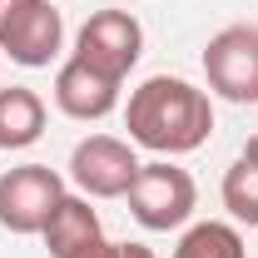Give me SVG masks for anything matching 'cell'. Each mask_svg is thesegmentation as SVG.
<instances>
[{
    "mask_svg": "<svg viewBox=\"0 0 258 258\" xmlns=\"http://www.w3.org/2000/svg\"><path fill=\"white\" fill-rule=\"evenodd\" d=\"M60 40H64V20L50 0H25L10 25L0 30V55H10L15 64L25 70H45V64L60 55Z\"/></svg>",
    "mask_w": 258,
    "mask_h": 258,
    "instance_id": "7",
    "label": "cell"
},
{
    "mask_svg": "<svg viewBox=\"0 0 258 258\" xmlns=\"http://www.w3.org/2000/svg\"><path fill=\"white\" fill-rule=\"evenodd\" d=\"M70 258H119V243H109V238H104V233H99L95 243H85V248H80V253H70Z\"/></svg>",
    "mask_w": 258,
    "mask_h": 258,
    "instance_id": "13",
    "label": "cell"
},
{
    "mask_svg": "<svg viewBox=\"0 0 258 258\" xmlns=\"http://www.w3.org/2000/svg\"><path fill=\"white\" fill-rule=\"evenodd\" d=\"M209 90L228 104H258V25H228L204 50Z\"/></svg>",
    "mask_w": 258,
    "mask_h": 258,
    "instance_id": "5",
    "label": "cell"
},
{
    "mask_svg": "<svg viewBox=\"0 0 258 258\" xmlns=\"http://www.w3.org/2000/svg\"><path fill=\"white\" fill-rule=\"evenodd\" d=\"M55 104H60V114L70 119H104L114 104H119V80H109V75H99L90 70L85 60H70L60 64V75H55Z\"/></svg>",
    "mask_w": 258,
    "mask_h": 258,
    "instance_id": "8",
    "label": "cell"
},
{
    "mask_svg": "<svg viewBox=\"0 0 258 258\" xmlns=\"http://www.w3.org/2000/svg\"><path fill=\"white\" fill-rule=\"evenodd\" d=\"M174 258H243V233L224 219H204V224L184 228Z\"/></svg>",
    "mask_w": 258,
    "mask_h": 258,
    "instance_id": "11",
    "label": "cell"
},
{
    "mask_svg": "<svg viewBox=\"0 0 258 258\" xmlns=\"http://www.w3.org/2000/svg\"><path fill=\"white\" fill-rule=\"evenodd\" d=\"M139 55H144V30L129 10H95L75 35V60H85L90 70L119 80V85L139 64Z\"/></svg>",
    "mask_w": 258,
    "mask_h": 258,
    "instance_id": "3",
    "label": "cell"
},
{
    "mask_svg": "<svg viewBox=\"0 0 258 258\" xmlns=\"http://www.w3.org/2000/svg\"><path fill=\"white\" fill-rule=\"evenodd\" d=\"M134 174H139V159L114 134H90L70 154V179L80 184L85 199H124Z\"/></svg>",
    "mask_w": 258,
    "mask_h": 258,
    "instance_id": "6",
    "label": "cell"
},
{
    "mask_svg": "<svg viewBox=\"0 0 258 258\" xmlns=\"http://www.w3.org/2000/svg\"><path fill=\"white\" fill-rule=\"evenodd\" d=\"M224 209L233 214V224L258 228V159L238 154L224 174Z\"/></svg>",
    "mask_w": 258,
    "mask_h": 258,
    "instance_id": "12",
    "label": "cell"
},
{
    "mask_svg": "<svg viewBox=\"0 0 258 258\" xmlns=\"http://www.w3.org/2000/svg\"><path fill=\"white\" fill-rule=\"evenodd\" d=\"M129 214L149 233H169V228H184L199 209V189H194V174L179 164H139L134 184H129Z\"/></svg>",
    "mask_w": 258,
    "mask_h": 258,
    "instance_id": "2",
    "label": "cell"
},
{
    "mask_svg": "<svg viewBox=\"0 0 258 258\" xmlns=\"http://www.w3.org/2000/svg\"><path fill=\"white\" fill-rule=\"evenodd\" d=\"M64 199V179L50 164H20L0 174V228L10 233H40L50 224L55 204Z\"/></svg>",
    "mask_w": 258,
    "mask_h": 258,
    "instance_id": "4",
    "label": "cell"
},
{
    "mask_svg": "<svg viewBox=\"0 0 258 258\" xmlns=\"http://www.w3.org/2000/svg\"><path fill=\"white\" fill-rule=\"evenodd\" d=\"M40 238H45L50 258H70V253H80L85 243L99 238V214L90 209L85 194H64L55 204V214H50V224L40 228Z\"/></svg>",
    "mask_w": 258,
    "mask_h": 258,
    "instance_id": "9",
    "label": "cell"
},
{
    "mask_svg": "<svg viewBox=\"0 0 258 258\" xmlns=\"http://www.w3.org/2000/svg\"><path fill=\"white\" fill-rule=\"evenodd\" d=\"M129 144H144L154 154H194L214 134V104L209 90H199L179 75H149L124 104Z\"/></svg>",
    "mask_w": 258,
    "mask_h": 258,
    "instance_id": "1",
    "label": "cell"
},
{
    "mask_svg": "<svg viewBox=\"0 0 258 258\" xmlns=\"http://www.w3.org/2000/svg\"><path fill=\"white\" fill-rule=\"evenodd\" d=\"M40 134H45V99L25 85L0 90V149H30Z\"/></svg>",
    "mask_w": 258,
    "mask_h": 258,
    "instance_id": "10",
    "label": "cell"
},
{
    "mask_svg": "<svg viewBox=\"0 0 258 258\" xmlns=\"http://www.w3.org/2000/svg\"><path fill=\"white\" fill-rule=\"evenodd\" d=\"M119 258H154V248H144V243H119Z\"/></svg>",
    "mask_w": 258,
    "mask_h": 258,
    "instance_id": "14",
    "label": "cell"
},
{
    "mask_svg": "<svg viewBox=\"0 0 258 258\" xmlns=\"http://www.w3.org/2000/svg\"><path fill=\"white\" fill-rule=\"evenodd\" d=\"M243 154H248V159H258V134L248 139V144H243Z\"/></svg>",
    "mask_w": 258,
    "mask_h": 258,
    "instance_id": "15",
    "label": "cell"
}]
</instances>
